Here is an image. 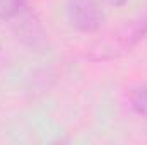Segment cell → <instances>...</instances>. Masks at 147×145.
<instances>
[{
	"label": "cell",
	"mask_w": 147,
	"mask_h": 145,
	"mask_svg": "<svg viewBox=\"0 0 147 145\" xmlns=\"http://www.w3.org/2000/svg\"><path fill=\"white\" fill-rule=\"evenodd\" d=\"M67 19L74 29L94 33L103 26L105 14L96 0H67Z\"/></svg>",
	"instance_id": "obj_1"
},
{
	"label": "cell",
	"mask_w": 147,
	"mask_h": 145,
	"mask_svg": "<svg viewBox=\"0 0 147 145\" xmlns=\"http://www.w3.org/2000/svg\"><path fill=\"white\" fill-rule=\"evenodd\" d=\"M28 9L26 0H0V19L2 21H12L24 14Z\"/></svg>",
	"instance_id": "obj_2"
},
{
	"label": "cell",
	"mask_w": 147,
	"mask_h": 145,
	"mask_svg": "<svg viewBox=\"0 0 147 145\" xmlns=\"http://www.w3.org/2000/svg\"><path fill=\"white\" fill-rule=\"evenodd\" d=\"M132 106L139 114L147 116V85H142L132 92Z\"/></svg>",
	"instance_id": "obj_3"
},
{
	"label": "cell",
	"mask_w": 147,
	"mask_h": 145,
	"mask_svg": "<svg viewBox=\"0 0 147 145\" xmlns=\"http://www.w3.org/2000/svg\"><path fill=\"white\" fill-rule=\"evenodd\" d=\"M110 5H113V7H123L128 0H106Z\"/></svg>",
	"instance_id": "obj_4"
}]
</instances>
